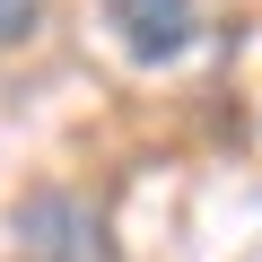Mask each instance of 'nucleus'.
Instances as JSON below:
<instances>
[{
	"mask_svg": "<svg viewBox=\"0 0 262 262\" xmlns=\"http://www.w3.org/2000/svg\"><path fill=\"white\" fill-rule=\"evenodd\" d=\"M105 27L131 61H184L201 35V9L192 0H105Z\"/></svg>",
	"mask_w": 262,
	"mask_h": 262,
	"instance_id": "nucleus-2",
	"label": "nucleus"
},
{
	"mask_svg": "<svg viewBox=\"0 0 262 262\" xmlns=\"http://www.w3.org/2000/svg\"><path fill=\"white\" fill-rule=\"evenodd\" d=\"M9 245H18V262H114L105 210L79 201L70 184H27L9 201Z\"/></svg>",
	"mask_w": 262,
	"mask_h": 262,
	"instance_id": "nucleus-1",
	"label": "nucleus"
},
{
	"mask_svg": "<svg viewBox=\"0 0 262 262\" xmlns=\"http://www.w3.org/2000/svg\"><path fill=\"white\" fill-rule=\"evenodd\" d=\"M44 27V0H0V53H9V44H27Z\"/></svg>",
	"mask_w": 262,
	"mask_h": 262,
	"instance_id": "nucleus-3",
	"label": "nucleus"
}]
</instances>
